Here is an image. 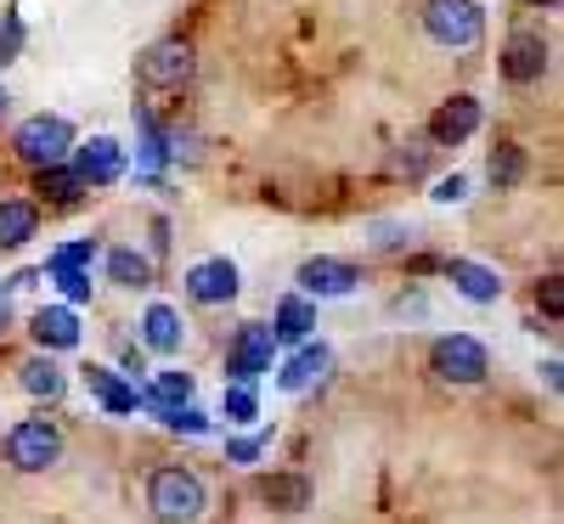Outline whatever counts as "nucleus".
I'll use <instances>...</instances> for the list:
<instances>
[{
  "label": "nucleus",
  "instance_id": "obj_19",
  "mask_svg": "<svg viewBox=\"0 0 564 524\" xmlns=\"http://www.w3.org/2000/svg\"><path fill=\"white\" fill-rule=\"evenodd\" d=\"M254 491H260V502H271L276 513H305V507H311V480H305V473H265Z\"/></svg>",
  "mask_w": 564,
  "mask_h": 524
},
{
  "label": "nucleus",
  "instance_id": "obj_21",
  "mask_svg": "<svg viewBox=\"0 0 564 524\" xmlns=\"http://www.w3.org/2000/svg\"><path fill=\"white\" fill-rule=\"evenodd\" d=\"M108 282L113 288H130V294H148L153 288V260L135 254V249H108Z\"/></svg>",
  "mask_w": 564,
  "mask_h": 524
},
{
  "label": "nucleus",
  "instance_id": "obj_10",
  "mask_svg": "<svg viewBox=\"0 0 564 524\" xmlns=\"http://www.w3.org/2000/svg\"><path fill=\"white\" fill-rule=\"evenodd\" d=\"M356 282H361V271L350 260L316 254L300 265V299H345V294H356Z\"/></svg>",
  "mask_w": 564,
  "mask_h": 524
},
{
  "label": "nucleus",
  "instance_id": "obj_20",
  "mask_svg": "<svg viewBox=\"0 0 564 524\" xmlns=\"http://www.w3.org/2000/svg\"><path fill=\"white\" fill-rule=\"evenodd\" d=\"M85 390L97 395V401H102L113 417L135 412V384H124V378H119L113 367H97V361H90V367H85Z\"/></svg>",
  "mask_w": 564,
  "mask_h": 524
},
{
  "label": "nucleus",
  "instance_id": "obj_8",
  "mask_svg": "<svg viewBox=\"0 0 564 524\" xmlns=\"http://www.w3.org/2000/svg\"><path fill=\"white\" fill-rule=\"evenodd\" d=\"M547 63H553V45H547L542 29H513L502 40V57H497V68H502L508 85H536L547 74Z\"/></svg>",
  "mask_w": 564,
  "mask_h": 524
},
{
  "label": "nucleus",
  "instance_id": "obj_25",
  "mask_svg": "<svg viewBox=\"0 0 564 524\" xmlns=\"http://www.w3.org/2000/svg\"><path fill=\"white\" fill-rule=\"evenodd\" d=\"M34 193L52 198V204H79L85 198V181L74 175V164H57V170H40L34 175Z\"/></svg>",
  "mask_w": 564,
  "mask_h": 524
},
{
  "label": "nucleus",
  "instance_id": "obj_18",
  "mask_svg": "<svg viewBox=\"0 0 564 524\" xmlns=\"http://www.w3.org/2000/svg\"><path fill=\"white\" fill-rule=\"evenodd\" d=\"M40 237V209L23 198H0V249H29Z\"/></svg>",
  "mask_w": 564,
  "mask_h": 524
},
{
  "label": "nucleus",
  "instance_id": "obj_23",
  "mask_svg": "<svg viewBox=\"0 0 564 524\" xmlns=\"http://www.w3.org/2000/svg\"><path fill=\"white\" fill-rule=\"evenodd\" d=\"M311 327H316V305L311 299H300V294H289L276 305V321H271V339H311Z\"/></svg>",
  "mask_w": 564,
  "mask_h": 524
},
{
  "label": "nucleus",
  "instance_id": "obj_16",
  "mask_svg": "<svg viewBox=\"0 0 564 524\" xmlns=\"http://www.w3.org/2000/svg\"><path fill=\"white\" fill-rule=\"evenodd\" d=\"M18 390L34 395V401H63L68 372H63L52 356H23V361H18Z\"/></svg>",
  "mask_w": 564,
  "mask_h": 524
},
{
  "label": "nucleus",
  "instance_id": "obj_32",
  "mask_svg": "<svg viewBox=\"0 0 564 524\" xmlns=\"http://www.w3.org/2000/svg\"><path fill=\"white\" fill-rule=\"evenodd\" d=\"M7 327H12V294L0 288V332H7Z\"/></svg>",
  "mask_w": 564,
  "mask_h": 524
},
{
  "label": "nucleus",
  "instance_id": "obj_1",
  "mask_svg": "<svg viewBox=\"0 0 564 524\" xmlns=\"http://www.w3.org/2000/svg\"><path fill=\"white\" fill-rule=\"evenodd\" d=\"M148 513L159 524H198L209 513V485L198 468L186 462H159L148 473Z\"/></svg>",
  "mask_w": 564,
  "mask_h": 524
},
{
  "label": "nucleus",
  "instance_id": "obj_2",
  "mask_svg": "<svg viewBox=\"0 0 564 524\" xmlns=\"http://www.w3.org/2000/svg\"><path fill=\"white\" fill-rule=\"evenodd\" d=\"M417 23L441 52H475L486 40V7L480 0H423Z\"/></svg>",
  "mask_w": 564,
  "mask_h": 524
},
{
  "label": "nucleus",
  "instance_id": "obj_34",
  "mask_svg": "<svg viewBox=\"0 0 564 524\" xmlns=\"http://www.w3.org/2000/svg\"><path fill=\"white\" fill-rule=\"evenodd\" d=\"M525 7H542V12H553V7H558V0H525Z\"/></svg>",
  "mask_w": 564,
  "mask_h": 524
},
{
  "label": "nucleus",
  "instance_id": "obj_24",
  "mask_svg": "<svg viewBox=\"0 0 564 524\" xmlns=\"http://www.w3.org/2000/svg\"><path fill=\"white\" fill-rule=\"evenodd\" d=\"M486 175H491L497 193H508V186H520V181H525V148H520V141H497L491 159H486Z\"/></svg>",
  "mask_w": 564,
  "mask_h": 524
},
{
  "label": "nucleus",
  "instance_id": "obj_4",
  "mask_svg": "<svg viewBox=\"0 0 564 524\" xmlns=\"http://www.w3.org/2000/svg\"><path fill=\"white\" fill-rule=\"evenodd\" d=\"M63 451H68V440L52 417H23L7 428V462L18 473H52L63 462Z\"/></svg>",
  "mask_w": 564,
  "mask_h": 524
},
{
  "label": "nucleus",
  "instance_id": "obj_11",
  "mask_svg": "<svg viewBox=\"0 0 564 524\" xmlns=\"http://www.w3.org/2000/svg\"><path fill=\"white\" fill-rule=\"evenodd\" d=\"M480 119H486L480 97H446L435 108V119H430V141L435 148H463V141L480 130Z\"/></svg>",
  "mask_w": 564,
  "mask_h": 524
},
{
  "label": "nucleus",
  "instance_id": "obj_31",
  "mask_svg": "<svg viewBox=\"0 0 564 524\" xmlns=\"http://www.w3.org/2000/svg\"><path fill=\"white\" fill-rule=\"evenodd\" d=\"M536 299H542V305H547V316L558 321V310H564V288H558V276H547V282H542Z\"/></svg>",
  "mask_w": 564,
  "mask_h": 524
},
{
  "label": "nucleus",
  "instance_id": "obj_9",
  "mask_svg": "<svg viewBox=\"0 0 564 524\" xmlns=\"http://www.w3.org/2000/svg\"><path fill=\"white\" fill-rule=\"evenodd\" d=\"M238 288H243V276L226 254H209V260H198L193 271H186V299L193 305H231Z\"/></svg>",
  "mask_w": 564,
  "mask_h": 524
},
{
  "label": "nucleus",
  "instance_id": "obj_29",
  "mask_svg": "<svg viewBox=\"0 0 564 524\" xmlns=\"http://www.w3.org/2000/svg\"><path fill=\"white\" fill-rule=\"evenodd\" d=\"M430 198H435V204H463V198H468V181H463V175H441Z\"/></svg>",
  "mask_w": 564,
  "mask_h": 524
},
{
  "label": "nucleus",
  "instance_id": "obj_30",
  "mask_svg": "<svg viewBox=\"0 0 564 524\" xmlns=\"http://www.w3.org/2000/svg\"><path fill=\"white\" fill-rule=\"evenodd\" d=\"M260 451H265V435H249V440H231V446H226L231 462H254Z\"/></svg>",
  "mask_w": 564,
  "mask_h": 524
},
{
  "label": "nucleus",
  "instance_id": "obj_27",
  "mask_svg": "<svg viewBox=\"0 0 564 524\" xmlns=\"http://www.w3.org/2000/svg\"><path fill=\"white\" fill-rule=\"evenodd\" d=\"M57 282L68 299H90V271L85 265H57Z\"/></svg>",
  "mask_w": 564,
  "mask_h": 524
},
{
  "label": "nucleus",
  "instance_id": "obj_15",
  "mask_svg": "<svg viewBox=\"0 0 564 524\" xmlns=\"http://www.w3.org/2000/svg\"><path fill=\"white\" fill-rule=\"evenodd\" d=\"M181 339H186V321H181V310L175 305H148V316H141V345H148L153 356H175L181 350Z\"/></svg>",
  "mask_w": 564,
  "mask_h": 524
},
{
  "label": "nucleus",
  "instance_id": "obj_12",
  "mask_svg": "<svg viewBox=\"0 0 564 524\" xmlns=\"http://www.w3.org/2000/svg\"><path fill=\"white\" fill-rule=\"evenodd\" d=\"M74 175L85 181V193L90 186H113L124 175V148L113 135H90L85 148H74Z\"/></svg>",
  "mask_w": 564,
  "mask_h": 524
},
{
  "label": "nucleus",
  "instance_id": "obj_13",
  "mask_svg": "<svg viewBox=\"0 0 564 524\" xmlns=\"http://www.w3.org/2000/svg\"><path fill=\"white\" fill-rule=\"evenodd\" d=\"M446 282L468 299V305H497L502 299V276L480 260H446Z\"/></svg>",
  "mask_w": 564,
  "mask_h": 524
},
{
  "label": "nucleus",
  "instance_id": "obj_14",
  "mask_svg": "<svg viewBox=\"0 0 564 524\" xmlns=\"http://www.w3.org/2000/svg\"><path fill=\"white\" fill-rule=\"evenodd\" d=\"M29 332H34L40 356H52V350H74V345H79V316H74L68 305H45V310H34Z\"/></svg>",
  "mask_w": 564,
  "mask_h": 524
},
{
  "label": "nucleus",
  "instance_id": "obj_17",
  "mask_svg": "<svg viewBox=\"0 0 564 524\" xmlns=\"http://www.w3.org/2000/svg\"><path fill=\"white\" fill-rule=\"evenodd\" d=\"M327 367H334V350H327V345H305V350H300L289 367L276 372V390L305 395L311 384H322V378H327Z\"/></svg>",
  "mask_w": 564,
  "mask_h": 524
},
{
  "label": "nucleus",
  "instance_id": "obj_26",
  "mask_svg": "<svg viewBox=\"0 0 564 524\" xmlns=\"http://www.w3.org/2000/svg\"><path fill=\"white\" fill-rule=\"evenodd\" d=\"M254 390H243V384H231L226 390V423H254Z\"/></svg>",
  "mask_w": 564,
  "mask_h": 524
},
{
  "label": "nucleus",
  "instance_id": "obj_33",
  "mask_svg": "<svg viewBox=\"0 0 564 524\" xmlns=\"http://www.w3.org/2000/svg\"><path fill=\"white\" fill-rule=\"evenodd\" d=\"M7 108H12V97H7V85H0V119H7Z\"/></svg>",
  "mask_w": 564,
  "mask_h": 524
},
{
  "label": "nucleus",
  "instance_id": "obj_5",
  "mask_svg": "<svg viewBox=\"0 0 564 524\" xmlns=\"http://www.w3.org/2000/svg\"><path fill=\"white\" fill-rule=\"evenodd\" d=\"M430 372L452 390H468V384H486L491 372V350L475 339V332H441L430 345Z\"/></svg>",
  "mask_w": 564,
  "mask_h": 524
},
{
  "label": "nucleus",
  "instance_id": "obj_28",
  "mask_svg": "<svg viewBox=\"0 0 564 524\" xmlns=\"http://www.w3.org/2000/svg\"><path fill=\"white\" fill-rule=\"evenodd\" d=\"M18 45H23V18L7 12V29H0V63H12V57H18Z\"/></svg>",
  "mask_w": 564,
  "mask_h": 524
},
{
  "label": "nucleus",
  "instance_id": "obj_22",
  "mask_svg": "<svg viewBox=\"0 0 564 524\" xmlns=\"http://www.w3.org/2000/svg\"><path fill=\"white\" fill-rule=\"evenodd\" d=\"M435 153H441V148H435L430 135H406L401 148L390 153V175H395V181H417V175H430Z\"/></svg>",
  "mask_w": 564,
  "mask_h": 524
},
{
  "label": "nucleus",
  "instance_id": "obj_3",
  "mask_svg": "<svg viewBox=\"0 0 564 524\" xmlns=\"http://www.w3.org/2000/svg\"><path fill=\"white\" fill-rule=\"evenodd\" d=\"M74 148H79V135H74V124H68L63 113H34V119H23V124L12 130V153H18L34 175L68 164Z\"/></svg>",
  "mask_w": 564,
  "mask_h": 524
},
{
  "label": "nucleus",
  "instance_id": "obj_6",
  "mask_svg": "<svg viewBox=\"0 0 564 524\" xmlns=\"http://www.w3.org/2000/svg\"><path fill=\"white\" fill-rule=\"evenodd\" d=\"M193 74H198V52L186 40H159L135 57V85L141 90H181V85H193Z\"/></svg>",
  "mask_w": 564,
  "mask_h": 524
},
{
  "label": "nucleus",
  "instance_id": "obj_7",
  "mask_svg": "<svg viewBox=\"0 0 564 524\" xmlns=\"http://www.w3.org/2000/svg\"><path fill=\"white\" fill-rule=\"evenodd\" d=\"M271 350H276L271 327H265V321H243L238 332H231V345H226V378L249 390L254 378L271 372Z\"/></svg>",
  "mask_w": 564,
  "mask_h": 524
}]
</instances>
